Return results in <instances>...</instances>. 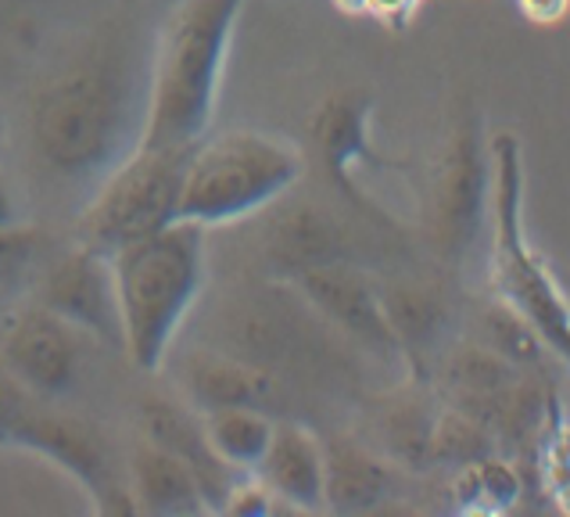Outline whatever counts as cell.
<instances>
[{
    "label": "cell",
    "mask_w": 570,
    "mask_h": 517,
    "mask_svg": "<svg viewBox=\"0 0 570 517\" xmlns=\"http://www.w3.org/2000/svg\"><path fill=\"white\" fill-rule=\"evenodd\" d=\"M244 4L248 0H176L158 32L137 148L190 152L212 129Z\"/></svg>",
    "instance_id": "obj_1"
},
{
    "label": "cell",
    "mask_w": 570,
    "mask_h": 517,
    "mask_svg": "<svg viewBox=\"0 0 570 517\" xmlns=\"http://www.w3.org/2000/svg\"><path fill=\"white\" fill-rule=\"evenodd\" d=\"M205 234L208 226L202 223L173 220L108 255L122 349L140 374L161 370L190 305L202 295L208 277Z\"/></svg>",
    "instance_id": "obj_2"
},
{
    "label": "cell",
    "mask_w": 570,
    "mask_h": 517,
    "mask_svg": "<svg viewBox=\"0 0 570 517\" xmlns=\"http://www.w3.org/2000/svg\"><path fill=\"white\" fill-rule=\"evenodd\" d=\"M32 152L58 176L108 173L129 152V105L116 61H83L65 69L32 101Z\"/></svg>",
    "instance_id": "obj_3"
},
{
    "label": "cell",
    "mask_w": 570,
    "mask_h": 517,
    "mask_svg": "<svg viewBox=\"0 0 570 517\" xmlns=\"http://www.w3.org/2000/svg\"><path fill=\"white\" fill-rule=\"evenodd\" d=\"M305 155L263 129H223L190 148L176 220L223 226L263 213L302 181Z\"/></svg>",
    "instance_id": "obj_4"
},
{
    "label": "cell",
    "mask_w": 570,
    "mask_h": 517,
    "mask_svg": "<svg viewBox=\"0 0 570 517\" xmlns=\"http://www.w3.org/2000/svg\"><path fill=\"white\" fill-rule=\"evenodd\" d=\"M492 281L499 299L524 313L534 331L542 334L549 352L570 363V302L552 281L549 263L528 245L524 237V158L513 134L492 137Z\"/></svg>",
    "instance_id": "obj_5"
},
{
    "label": "cell",
    "mask_w": 570,
    "mask_h": 517,
    "mask_svg": "<svg viewBox=\"0 0 570 517\" xmlns=\"http://www.w3.org/2000/svg\"><path fill=\"white\" fill-rule=\"evenodd\" d=\"M190 152L129 148L105 173L101 187L76 220V245L97 255L119 252L129 241L176 220Z\"/></svg>",
    "instance_id": "obj_6"
},
{
    "label": "cell",
    "mask_w": 570,
    "mask_h": 517,
    "mask_svg": "<svg viewBox=\"0 0 570 517\" xmlns=\"http://www.w3.org/2000/svg\"><path fill=\"white\" fill-rule=\"evenodd\" d=\"M0 446L37 452V457L61 467L65 475L83 485L97 514H137L129 485L116 478L105 442L83 420L32 410V402H26L0 431Z\"/></svg>",
    "instance_id": "obj_7"
},
{
    "label": "cell",
    "mask_w": 570,
    "mask_h": 517,
    "mask_svg": "<svg viewBox=\"0 0 570 517\" xmlns=\"http://www.w3.org/2000/svg\"><path fill=\"white\" fill-rule=\"evenodd\" d=\"M488 187H492V155L484 148L481 119L474 111H463L434 176V231L449 258H463L478 245L488 216Z\"/></svg>",
    "instance_id": "obj_8"
},
{
    "label": "cell",
    "mask_w": 570,
    "mask_h": 517,
    "mask_svg": "<svg viewBox=\"0 0 570 517\" xmlns=\"http://www.w3.org/2000/svg\"><path fill=\"white\" fill-rule=\"evenodd\" d=\"M298 295L313 305V310L331 320L341 334L377 355H402V345L391 320L384 313L381 291L370 284L363 270H355L348 258H331V263H313L291 273Z\"/></svg>",
    "instance_id": "obj_9"
},
{
    "label": "cell",
    "mask_w": 570,
    "mask_h": 517,
    "mask_svg": "<svg viewBox=\"0 0 570 517\" xmlns=\"http://www.w3.org/2000/svg\"><path fill=\"white\" fill-rule=\"evenodd\" d=\"M0 370L29 396H61L79 374V331L29 302L0 334Z\"/></svg>",
    "instance_id": "obj_10"
},
{
    "label": "cell",
    "mask_w": 570,
    "mask_h": 517,
    "mask_svg": "<svg viewBox=\"0 0 570 517\" xmlns=\"http://www.w3.org/2000/svg\"><path fill=\"white\" fill-rule=\"evenodd\" d=\"M32 302L51 310L65 323H72L76 331L94 334L101 342L122 349L116 284H111V266L105 255H97L83 245L61 252L43 270Z\"/></svg>",
    "instance_id": "obj_11"
},
{
    "label": "cell",
    "mask_w": 570,
    "mask_h": 517,
    "mask_svg": "<svg viewBox=\"0 0 570 517\" xmlns=\"http://www.w3.org/2000/svg\"><path fill=\"white\" fill-rule=\"evenodd\" d=\"M370 116H373V97L366 90H337L313 111L308 137H313V152L320 158L323 173H327V181L345 194L352 205L381 216L377 205L366 198L352 176L355 166H377V169L387 166L370 144Z\"/></svg>",
    "instance_id": "obj_12"
},
{
    "label": "cell",
    "mask_w": 570,
    "mask_h": 517,
    "mask_svg": "<svg viewBox=\"0 0 570 517\" xmlns=\"http://www.w3.org/2000/svg\"><path fill=\"white\" fill-rule=\"evenodd\" d=\"M140 431L148 442L169 449L173 457H180L190 467L205 492L208 514L223 507V496L237 475L226 471V467L216 460V452L208 449L198 410L190 413L187 407H180V402H173L166 396H144L140 399Z\"/></svg>",
    "instance_id": "obj_13"
},
{
    "label": "cell",
    "mask_w": 570,
    "mask_h": 517,
    "mask_svg": "<svg viewBox=\"0 0 570 517\" xmlns=\"http://www.w3.org/2000/svg\"><path fill=\"white\" fill-rule=\"evenodd\" d=\"M255 475L281 504L295 510H327V464L323 442L302 425H276Z\"/></svg>",
    "instance_id": "obj_14"
},
{
    "label": "cell",
    "mask_w": 570,
    "mask_h": 517,
    "mask_svg": "<svg viewBox=\"0 0 570 517\" xmlns=\"http://www.w3.org/2000/svg\"><path fill=\"white\" fill-rule=\"evenodd\" d=\"M129 496H134L137 514L151 517H190V514H208L205 492L190 467L173 457L169 449L148 442L140 435L129 457Z\"/></svg>",
    "instance_id": "obj_15"
},
{
    "label": "cell",
    "mask_w": 570,
    "mask_h": 517,
    "mask_svg": "<svg viewBox=\"0 0 570 517\" xmlns=\"http://www.w3.org/2000/svg\"><path fill=\"white\" fill-rule=\"evenodd\" d=\"M184 388L198 413L223 407H266L276 392L269 374L219 352H194L184 370Z\"/></svg>",
    "instance_id": "obj_16"
},
{
    "label": "cell",
    "mask_w": 570,
    "mask_h": 517,
    "mask_svg": "<svg viewBox=\"0 0 570 517\" xmlns=\"http://www.w3.org/2000/svg\"><path fill=\"white\" fill-rule=\"evenodd\" d=\"M205 442L216 460L234 475H252L263 464L276 420L263 407H223L202 413Z\"/></svg>",
    "instance_id": "obj_17"
},
{
    "label": "cell",
    "mask_w": 570,
    "mask_h": 517,
    "mask_svg": "<svg viewBox=\"0 0 570 517\" xmlns=\"http://www.w3.org/2000/svg\"><path fill=\"white\" fill-rule=\"evenodd\" d=\"M323 464H327V510H370L387 492V467L348 439L323 442Z\"/></svg>",
    "instance_id": "obj_18"
},
{
    "label": "cell",
    "mask_w": 570,
    "mask_h": 517,
    "mask_svg": "<svg viewBox=\"0 0 570 517\" xmlns=\"http://www.w3.org/2000/svg\"><path fill=\"white\" fill-rule=\"evenodd\" d=\"M381 302L402 345V360L416 367L423 345H431L438 331L445 328L442 299L431 295L428 287H391L387 295H381Z\"/></svg>",
    "instance_id": "obj_19"
},
{
    "label": "cell",
    "mask_w": 570,
    "mask_h": 517,
    "mask_svg": "<svg viewBox=\"0 0 570 517\" xmlns=\"http://www.w3.org/2000/svg\"><path fill=\"white\" fill-rule=\"evenodd\" d=\"M484 334H488L484 345L492 352H499L502 360L513 363V367H539L549 352L542 334L534 331V323L502 299L484 313Z\"/></svg>",
    "instance_id": "obj_20"
},
{
    "label": "cell",
    "mask_w": 570,
    "mask_h": 517,
    "mask_svg": "<svg viewBox=\"0 0 570 517\" xmlns=\"http://www.w3.org/2000/svg\"><path fill=\"white\" fill-rule=\"evenodd\" d=\"M276 252H281V258L287 263L291 273L302 270V266H313V263L345 258L337 231L316 213H298V216L284 220L281 234H276Z\"/></svg>",
    "instance_id": "obj_21"
},
{
    "label": "cell",
    "mask_w": 570,
    "mask_h": 517,
    "mask_svg": "<svg viewBox=\"0 0 570 517\" xmlns=\"http://www.w3.org/2000/svg\"><path fill=\"white\" fill-rule=\"evenodd\" d=\"M513 370H517L513 363H507L488 345H470L452 355L449 378L455 388H463L470 399H499L502 392H510Z\"/></svg>",
    "instance_id": "obj_22"
},
{
    "label": "cell",
    "mask_w": 570,
    "mask_h": 517,
    "mask_svg": "<svg viewBox=\"0 0 570 517\" xmlns=\"http://www.w3.org/2000/svg\"><path fill=\"white\" fill-rule=\"evenodd\" d=\"M492 452V442L481 425L470 417L445 413L434 417V435H431V460H449V464H474Z\"/></svg>",
    "instance_id": "obj_23"
},
{
    "label": "cell",
    "mask_w": 570,
    "mask_h": 517,
    "mask_svg": "<svg viewBox=\"0 0 570 517\" xmlns=\"http://www.w3.org/2000/svg\"><path fill=\"white\" fill-rule=\"evenodd\" d=\"M43 234L37 226L11 220L0 226V295H8L11 287H19L32 270H37V258L43 252Z\"/></svg>",
    "instance_id": "obj_24"
},
{
    "label": "cell",
    "mask_w": 570,
    "mask_h": 517,
    "mask_svg": "<svg viewBox=\"0 0 570 517\" xmlns=\"http://www.w3.org/2000/svg\"><path fill=\"white\" fill-rule=\"evenodd\" d=\"M387 446L399 460L423 467L431 464V435H434V417L423 413L416 402H405L384 420Z\"/></svg>",
    "instance_id": "obj_25"
},
{
    "label": "cell",
    "mask_w": 570,
    "mask_h": 517,
    "mask_svg": "<svg viewBox=\"0 0 570 517\" xmlns=\"http://www.w3.org/2000/svg\"><path fill=\"white\" fill-rule=\"evenodd\" d=\"M276 510H281V499L269 492V485L255 471L237 475L223 496V507H219V514H230V517H269Z\"/></svg>",
    "instance_id": "obj_26"
},
{
    "label": "cell",
    "mask_w": 570,
    "mask_h": 517,
    "mask_svg": "<svg viewBox=\"0 0 570 517\" xmlns=\"http://www.w3.org/2000/svg\"><path fill=\"white\" fill-rule=\"evenodd\" d=\"M524 4V14L534 22H557L567 11V0H520Z\"/></svg>",
    "instance_id": "obj_27"
},
{
    "label": "cell",
    "mask_w": 570,
    "mask_h": 517,
    "mask_svg": "<svg viewBox=\"0 0 570 517\" xmlns=\"http://www.w3.org/2000/svg\"><path fill=\"white\" fill-rule=\"evenodd\" d=\"M14 220V198H11V187L4 181V173H0V226Z\"/></svg>",
    "instance_id": "obj_28"
},
{
    "label": "cell",
    "mask_w": 570,
    "mask_h": 517,
    "mask_svg": "<svg viewBox=\"0 0 570 517\" xmlns=\"http://www.w3.org/2000/svg\"><path fill=\"white\" fill-rule=\"evenodd\" d=\"M337 8H345V11H366L370 0H334Z\"/></svg>",
    "instance_id": "obj_29"
},
{
    "label": "cell",
    "mask_w": 570,
    "mask_h": 517,
    "mask_svg": "<svg viewBox=\"0 0 570 517\" xmlns=\"http://www.w3.org/2000/svg\"><path fill=\"white\" fill-rule=\"evenodd\" d=\"M0 310H4V295H0Z\"/></svg>",
    "instance_id": "obj_30"
}]
</instances>
